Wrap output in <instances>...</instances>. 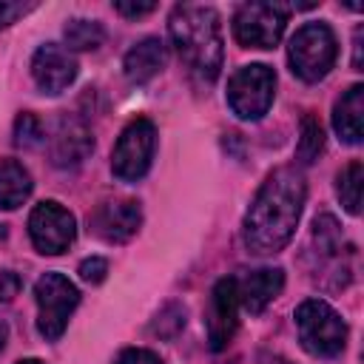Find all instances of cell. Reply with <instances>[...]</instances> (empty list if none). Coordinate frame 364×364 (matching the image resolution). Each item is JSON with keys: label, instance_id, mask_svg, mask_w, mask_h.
<instances>
[{"label": "cell", "instance_id": "obj_1", "mask_svg": "<svg viewBox=\"0 0 364 364\" xmlns=\"http://www.w3.org/2000/svg\"><path fill=\"white\" fill-rule=\"evenodd\" d=\"M307 199L304 173L296 165H282L256 191L245 222H242V242L253 256H273L279 253L296 233Z\"/></svg>", "mask_w": 364, "mask_h": 364}, {"label": "cell", "instance_id": "obj_2", "mask_svg": "<svg viewBox=\"0 0 364 364\" xmlns=\"http://www.w3.org/2000/svg\"><path fill=\"white\" fill-rule=\"evenodd\" d=\"M168 34L179 60L193 77H199L202 82H213L219 77L225 60V40L216 9L196 3L173 6L168 17Z\"/></svg>", "mask_w": 364, "mask_h": 364}, {"label": "cell", "instance_id": "obj_3", "mask_svg": "<svg viewBox=\"0 0 364 364\" xmlns=\"http://www.w3.org/2000/svg\"><path fill=\"white\" fill-rule=\"evenodd\" d=\"M338 57L336 34L327 23H304L287 43L290 71L304 82H318L330 74Z\"/></svg>", "mask_w": 364, "mask_h": 364}, {"label": "cell", "instance_id": "obj_4", "mask_svg": "<svg viewBox=\"0 0 364 364\" xmlns=\"http://www.w3.org/2000/svg\"><path fill=\"white\" fill-rule=\"evenodd\" d=\"M301 347L316 358H336L347 344V321L321 299H304L296 307Z\"/></svg>", "mask_w": 364, "mask_h": 364}, {"label": "cell", "instance_id": "obj_5", "mask_svg": "<svg viewBox=\"0 0 364 364\" xmlns=\"http://www.w3.org/2000/svg\"><path fill=\"white\" fill-rule=\"evenodd\" d=\"M34 301H37V330H40V336L46 341H57L65 333L68 318L80 304V290L68 276L51 270V273L37 279Z\"/></svg>", "mask_w": 364, "mask_h": 364}, {"label": "cell", "instance_id": "obj_6", "mask_svg": "<svg viewBox=\"0 0 364 364\" xmlns=\"http://www.w3.org/2000/svg\"><path fill=\"white\" fill-rule=\"evenodd\" d=\"M273 97H276V71L264 63L242 65L228 80V105L245 122L262 119L270 111Z\"/></svg>", "mask_w": 364, "mask_h": 364}, {"label": "cell", "instance_id": "obj_7", "mask_svg": "<svg viewBox=\"0 0 364 364\" xmlns=\"http://www.w3.org/2000/svg\"><path fill=\"white\" fill-rule=\"evenodd\" d=\"M154 151H156V128L148 117H136L131 119L114 151H111V171L117 179L122 182H136L148 173L151 162H154Z\"/></svg>", "mask_w": 364, "mask_h": 364}, {"label": "cell", "instance_id": "obj_8", "mask_svg": "<svg viewBox=\"0 0 364 364\" xmlns=\"http://www.w3.org/2000/svg\"><path fill=\"white\" fill-rule=\"evenodd\" d=\"M290 9L282 3H245L233 14V37L245 48H273L287 26Z\"/></svg>", "mask_w": 364, "mask_h": 364}, {"label": "cell", "instance_id": "obj_9", "mask_svg": "<svg viewBox=\"0 0 364 364\" xmlns=\"http://www.w3.org/2000/svg\"><path fill=\"white\" fill-rule=\"evenodd\" d=\"M28 236H31V245L37 247V253H43V256H60L77 239V219L60 202L43 199L28 213Z\"/></svg>", "mask_w": 364, "mask_h": 364}, {"label": "cell", "instance_id": "obj_10", "mask_svg": "<svg viewBox=\"0 0 364 364\" xmlns=\"http://www.w3.org/2000/svg\"><path fill=\"white\" fill-rule=\"evenodd\" d=\"M239 327V296H236V282L233 276H225L213 284L205 307V330H208V344L213 353H222L233 333Z\"/></svg>", "mask_w": 364, "mask_h": 364}, {"label": "cell", "instance_id": "obj_11", "mask_svg": "<svg viewBox=\"0 0 364 364\" xmlns=\"http://www.w3.org/2000/svg\"><path fill=\"white\" fill-rule=\"evenodd\" d=\"M91 230L108 242V245H122L128 242L139 225H142V208L136 199H111L97 205V210L91 213Z\"/></svg>", "mask_w": 364, "mask_h": 364}, {"label": "cell", "instance_id": "obj_12", "mask_svg": "<svg viewBox=\"0 0 364 364\" xmlns=\"http://www.w3.org/2000/svg\"><path fill=\"white\" fill-rule=\"evenodd\" d=\"M31 77L40 91L60 94L77 80V60L57 43H43L31 57Z\"/></svg>", "mask_w": 364, "mask_h": 364}, {"label": "cell", "instance_id": "obj_13", "mask_svg": "<svg viewBox=\"0 0 364 364\" xmlns=\"http://www.w3.org/2000/svg\"><path fill=\"white\" fill-rule=\"evenodd\" d=\"M94 151V136L91 128L80 119V117H68L63 114L57 119V128L51 134L48 142V154L51 162L57 168H77L80 162H85V156Z\"/></svg>", "mask_w": 364, "mask_h": 364}, {"label": "cell", "instance_id": "obj_14", "mask_svg": "<svg viewBox=\"0 0 364 364\" xmlns=\"http://www.w3.org/2000/svg\"><path fill=\"white\" fill-rule=\"evenodd\" d=\"M233 282H236L239 307H245L247 313L256 316L284 290V270L282 267H259V270H250Z\"/></svg>", "mask_w": 364, "mask_h": 364}, {"label": "cell", "instance_id": "obj_15", "mask_svg": "<svg viewBox=\"0 0 364 364\" xmlns=\"http://www.w3.org/2000/svg\"><path fill=\"white\" fill-rule=\"evenodd\" d=\"M165 63H168V46L159 37H145L125 51L122 71H125L128 82L145 85L165 68Z\"/></svg>", "mask_w": 364, "mask_h": 364}, {"label": "cell", "instance_id": "obj_16", "mask_svg": "<svg viewBox=\"0 0 364 364\" xmlns=\"http://www.w3.org/2000/svg\"><path fill=\"white\" fill-rule=\"evenodd\" d=\"M361 114H364V85H350L333 105V128L341 142L358 145L361 142Z\"/></svg>", "mask_w": 364, "mask_h": 364}, {"label": "cell", "instance_id": "obj_17", "mask_svg": "<svg viewBox=\"0 0 364 364\" xmlns=\"http://www.w3.org/2000/svg\"><path fill=\"white\" fill-rule=\"evenodd\" d=\"M31 173L17 159H0V210H14L31 196Z\"/></svg>", "mask_w": 364, "mask_h": 364}, {"label": "cell", "instance_id": "obj_18", "mask_svg": "<svg viewBox=\"0 0 364 364\" xmlns=\"http://www.w3.org/2000/svg\"><path fill=\"white\" fill-rule=\"evenodd\" d=\"M361 188H364V165L361 159H353L336 173V196L344 205V210L353 216L361 213Z\"/></svg>", "mask_w": 364, "mask_h": 364}, {"label": "cell", "instance_id": "obj_19", "mask_svg": "<svg viewBox=\"0 0 364 364\" xmlns=\"http://www.w3.org/2000/svg\"><path fill=\"white\" fill-rule=\"evenodd\" d=\"M63 37H65V46L74 48V51H94L102 46L105 40V31L97 20H85V17H74L65 23L63 28Z\"/></svg>", "mask_w": 364, "mask_h": 364}, {"label": "cell", "instance_id": "obj_20", "mask_svg": "<svg viewBox=\"0 0 364 364\" xmlns=\"http://www.w3.org/2000/svg\"><path fill=\"white\" fill-rule=\"evenodd\" d=\"M324 151V128L313 114H304L301 119V136L296 145V159L301 165H310L318 159V154Z\"/></svg>", "mask_w": 364, "mask_h": 364}, {"label": "cell", "instance_id": "obj_21", "mask_svg": "<svg viewBox=\"0 0 364 364\" xmlns=\"http://www.w3.org/2000/svg\"><path fill=\"white\" fill-rule=\"evenodd\" d=\"M43 139H46V134H43L40 119L34 114H20L17 122H14V142L23 145V148H34Z\"/></svg>", "mask_w": 364, "mask_h": 364}, {"label": "cell", "instance_id": "obj_22", "mask_svg": "<svg viewBox=\"0 0 364 364\" xmlns=\"http://www.w3.org/2000/svg\"><path fill=\"white\" fill-rule=\"evenodd\" d=\"M108 273V262L102 256H91V259H82L80 262V279L88 282V284H100Z\"/></svg>", "mask_w": 364, "mask_h": 364}, {"label": "cell", "instance_id": "obj_23", "mask_svg": "<svg viewBox=\"0 0 364 364\" xmlns=\"http://www.w3.org/2000/svg\"><path fill=\"white\" fill-rule=\"evenodd\" d=\"M165 324H173V330L179 333V330L185 327V307H182V304H168V307L156 316V321H154V327H151V330L159 336Z\"/></svg>", "mask_w": 364, "mask_h": 364}, {"label": "cell", "instance_id": "obj_24", "mask_svg": "<svg viewBox=\"0 0 364 364\" xmlns=\"http://www.w3.org/2000/svg\"><path fill=\"white\" fill-rule=\"evenodd\" d=\"M114 364H162V358L154 353V350H145V347H128L117 355Z\"/></svg>", "mask_w": 364, "mask_h": 364}, {"label": "cell", "instance_id": "obj_25", "mask_svg": "<svg viewBox=\"0 0 364 364\" xmlns=\"http://www.w3.org/2000/svg\"><path fill=\"white\" fill-rule=\"evenodd\" d=\"M34 9V3H9V0H0V28L11 26L17 17L28 14Z\"/></svg>", "mask_w": 364, "mask_h": 364}, {"label": "cell", "instance_id": "obj_26", "mask_svg": "<svg viewBox=\"0 0 364 364\" xmlns=\"http://www.w3.org/2000/svg\"><path fill=\"white\" fill-rule=\"evenodd\" d=\"M156 9V3H125V0H119V3H114V11L117 14H122V17H145V14H151Z\"/></svg>", "mask_w": 364, "mask_h": 364}, {"label": "cell", "instance_id": "obj_27", "mask_svg": "<svg viewBox=\"0 0 364 364\" xmlns=\"http://www.w3.org/2000/svg\"><path fill=\"white\" fill-rule=\"evenodd\" d=\"M20 290V276L11 273V270H3L0 273V301H11Z\"/></svg>", "mask_w": 364, "mask_h": 364}, {"label": "cell", "instance_id": "obj_28", "mask_svg": "<svg viewBox=\"0 0 364 364\" xmlns=\"http://www.w3.org/2000/svg\"><path fill=\"white\" fill-rule=\"evenodd\" d=\"M353 68L361 71V28H355L353 34Z\"/></svg>", "mask_w": 364, "mask_h": 364}, {"label": "cell", "instance_id": "obj_29", "mask_svg": "<svg viewBox=\"0 0 364 364\" xmlns=\"http://www.w3.org/2000/svg\"><path fill=\"white\" fill-rule=\"evenodd\" d=\"M259 364H293V361L284 358V355H276V353H262L259 355Z\"/></svg>", "mask_w": 364, "mask_h": 364}, {"label": "cell", "instance_id": "obj_30", "mask_svg": "<svg viewBox=\"0 0 364 364\" xmlns=\"http://www.w3.org/2000/svg\"><path fill=\"white\" fill-rule=\"evenodd\" d=\"M6 338H9V330H6V324L0 321V350L6 347Z\"/></svg>", "mask_w": 364, "mask_h": 364}, {"label": "cell", "instance_id": "obj_31", "mask_svg": "<svg viewBox=\"0 0 364 364\" xmlns=\"http://www.w3.org/2000/svg\"><path fill=\"white\" fill-rule=\"evenodd\" d=\"M14 364H43L40 358H23V361H14Z\"/></svg>", "mask_w": 364, "mask_h": 364}]
</instances>
